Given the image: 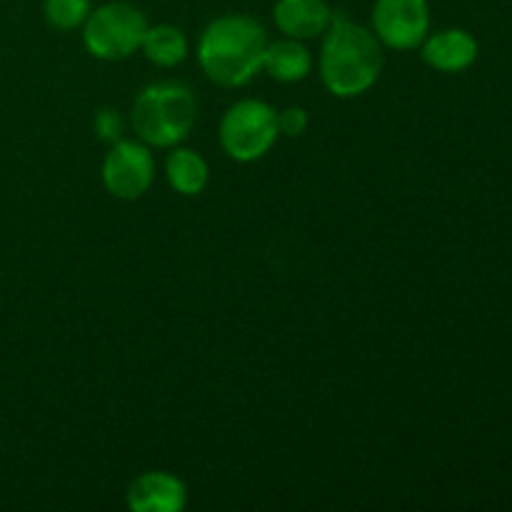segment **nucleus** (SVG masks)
<instances>
[{
  "mask_svg": "<svg viewBox=\"0 0 512 512\" xmlns=\"http://www.w3.org/2000/svg\"><path fill=\"white\" fill-rule=\"evenodd\" d=\"M220 148L235 163H255L278 143V110L265 100L243 98L225 110L220 120Z\"/></svg>",
  "mask_w": 512,
  "mask_h": 512,
  "instance_id": "nucleus-4",
  "label": "nucleus"
},
{
  "mask_svg": "<svg viewBox=\"0 0 512 512\" xmlns=\"http://www.w3.org/2000/svg\"><path fill=\"white\" fill-rule=\"evenodd\" d=\"M268 33L263 23L243 13H228L208 23L198 40V63L220 88H243L263 70Z\"/></svg>",
  "mask_w": 512,
  "mask_h": 512,
  "instance_id": "nucleus-2",
  "label": "nucleus"
},
{
  "mask_svg": "<svg viewBox=\"0 0 512 512\" xmlns=\"http://www.w3.org/2000/svg\"><path fill=\"white\" fill-rule=\"evenodd\" d=\"M90 10H93L90 0H45L43 3L45 20H48V25H53L58 30L83 28Z\"/></svg>",
  "mask_w": 512,
  "mask_h": 512,
  "instance_id": "nucleus-14",
  "label": "nucleus"
},
{
  "mask_svg": "<svg viewBox=\"0 0 512 512\" xmlns=\"http://www.w3.org/2000/svg\"><path fill=\"white\" fill-rule=\"evenodd\" d=\"M165 178H168L170 188L175 193L185 195V198H193V195H200L208 188V160L198 150L175 145V148H170L168 160H165Z\"/></svg>",
  "mask_w": 512,
  "mask_h": 512,
  "instance_id": "nucleus-12",
  "label": "nucleus"
},
{
  "mask_svg": "<svg viewBox=\"0 0 512 512\" xmlns=\"http://www.w3.org/2000/svg\"><path fill=\"white\" fill-rule=\"evenodd\" d=\"M308 110L300 105H290V108L278 110V130L285 138H300L308 130Z\"/></svg>",
  "mask_w": 512,
  "mask_h": 512,
  "instance_id": "nucleus-15",
  "label": "nucleus"
},
{
  "mask_svg": "<svg viewBox=\"0 0 512 512\" xmlns=\"http://www.w3.org/2000/svg\"><path fill=\"white\" fill-rule=\"evenodd\" d=\"M263 70L278 83H300L313 73V53L303 40L280 38L268 43L263 55Z\"/></svg>",
  "mask_w": 512,
  "mask_h": 512,
  "instance_id": "nucleus-11",
  "label": "nucleus"
},
{
  "mask_svg": "<svg viewBox=\"0 0 512 512\" xmlns=\"http://www.w3.org/2000/svg\"><path fill=\"white\" fill-rule=\"evenodd\" d=\"M145 30L148 20L143 10L125 0H115L90 10L88 20L83 23V43L93 58L115 63L140 50Z\"/></svg>",
  "mask_w": 512,
  "mask_h": 512,
  "instance_id": "nucleus-5",
  "label": "nucleus"
},
{
  "mask_svg": "<svg viewBox=\"0 0 512 512\" xmlns=\"http://www.w3.org/2000/svg\"><path fill=\"white\" fill-rule=\"evenodd\" d=\"M103 185L113 198L138 200L155 180V160L143 140H115L103 160Z\"/></svg>",
  "mask_w": 512,
  "mask_h": 512,
  "instance_id": "nucleus-6",
  "label": "nucleus"
},
{
  "mask_svg": "<svg viewBox=\"0 0 512 512\" xmlns=\"http://www.w3.org/2000/svg\"><path fill=\"white\" fill-rule=\"evenodd\" d=\"M383 45L365 25L348 15L335 13L330 28L323 33L318 70L325 90L335 98L365 95L383 73Z\"/></svg>",
  "mask_w": 512,
  "mask_h": 512,
  "instance_id": "nucleus-1",
  "label": "nucleus"
},
{
  "mask_svg": "<svg viewBox=\"0 0 512 512\" xmlns=\"http://www.w3.org/2000/svg\"><path fill=\"white\" fill-rule=\"evenodd\" d=\"M140 50L158 68H175V65H180L188 58L190 45L183 30L170 23H158L148 25Z\"/></svg>",
  "mask_w": 512,
  "mask_h": 512,
  "instance_id": "nucleus-13",
  "label": "nucleus"
},
{
  "mask_svg": "<svg viewBox=\"0 0 512 512\" xmlns=\"http://www.w3.org/2000/svg\"><path fill=\"white\" fill-rule=\"evenodd\" d=\"M423 60L438 73H460L478 58V40L463 28H448L423 40Z\"/></svg>",
  "mask_w": 512,
  "mask_h": 512,
  "instance_id": "nucleus-10",
  "label": "nucleus"
},
{
  "mask_svg": "<svg viewBox=\"0 0 512 512\" xmlns=\"http://www.w3.org/2000/svg\"><path fill=\"white\" fill-rule=\"evenodd\" d=\"M370 30L390 50H415L430 33L428 0H375Z\"/></svg>",
  "mask_w": 512,
  "mask_h": 512,
  "instance_id": "nucleus-7",
  "label": "nucleus"
},
{
  "mask_svg": "<svg viewBox=\"0 0 512 512\" xmlns=\"http://www.w3.org/2000/svg\"><path fill=\"white\" fill-rule=\"evenodd\" d=\"M125 503L133 512H180L188 505V488L178 475L148 470L130 483Z\"/></svg>",
  "mask_w": 512,
  "mask_h": 512,
  "instance_id": "nucleus-8",
  "label": "nucleus"
},
{
  "mask_svg": "<svg viewBox=\"0 0 512 512\" xmlns=\"http://www.w3.org/2000/svg\"><path fill=\"white\" fill-rule=\"evenodd\" d=\"M95 130L100 133V138L110 140H120V133H123V123H120V115L115 110H100L98 118H95Z\"/></svg>",
  "mask_w": 512,
  "mask_h": 512,
  "instance_id": "nucleus-16",
  "label": "nucleus"
},
{
  "mask_svg": "<svg viewBox=\"0 0 512 512\" xmlns=\"http://www.w3.org/2000/svg\"><path fill=\"white\" fill-rule=\"evenodd\" d=\"M335 10L328 0H278L273 8L275 28L293 40L323 38L333 23Z\"/></svg>",
  "mask_w": 512,
  "mask_h": 512,
  "instance_id": "nucleus-9",
  "label": "nucleus"
},
{
  "mask_svg": "<svg viewBox=\"0 0 512 512\" xmlns=\"http://www.w3.org/2000/svg\"><path fill=\"white\" fill-rule=\"evenodd\" d=\"M133 130L150 148H175L198 120V100L183 83H153L133 103Z\"/></svg>",
  "mask_w": 512,
  "mask_h": 512,
  "instance_id": "nucleus-3",
  "label": "nucleus"
}]
</instances>
